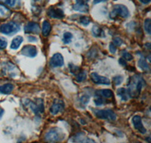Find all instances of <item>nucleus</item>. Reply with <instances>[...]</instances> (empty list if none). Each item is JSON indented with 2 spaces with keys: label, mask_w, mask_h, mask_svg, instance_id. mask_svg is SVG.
<instances>
[{
  "label": "nucleus",
  "mask_w": 151,
  "mask_h": 143,
  "mask_svg": "<svg viewBox=\"0 0 151 143\" xmlns=\"http://www.w3.org/2000/svg\"><path fill=\"white\" fill-rule=\"evenodd\" d=\"M64 136L61 129L57 127L52 128L45 134V140L48 142H58L64 139Z\"/></svg>",
  "instance_id": "1"
},
{
  "label": "nucleus",
  "mask_w": 151,
  "mask_h": 143,
  "mask_svg": "<svg viewBox=\"0 0 151 143\" xmlns=\"http://www.w3.org/2000/svg\"><path fill=\"white\" fill-rule=\"evenodd\" d=\"M116 17H121L122 18H127L129 17V11L126 6L123 5H116L110 13L111 18H116Z\"/></svg>",
  "instance_id": "2"
},
{
  "label": "nucleus",
  "mask_w": 151,
  "mask_h": 143,
  "mask_svg": "<svg viewBox=\"0 0 151 143\" xmlns=\"http://www.w3.org/2000/svg\"><path fill=\"white\" fill-rule=\"evenodd\" d=\"M20 26L15 22H9L0 26V32L5 35L15 34L17 31L20 30Z\"/></svg>",
  "instance_id": "3"
},
{
  "label": "nucleus",
  "mask_w": 151,
  "mask_h": 143,
  "mask_svg": "<svg viewBox=\"0 0 151 143\" xmlns=\"http://www.w3.org/2000/svg\"><path fill=\"white\" fill-rule=\"evenodd\" d=\"M95 115L100 119L107 120V121H113L116 119V115L115 112L111 109H101L98 110L95 112Z\"/></svg>",
  "instance_id": "4"
},
{
  "label": "nucleus",
  "mask_w": 151,
  "mask_h": 143,
  "mask_svg": "<svg viewBox=\"0 0 151 143\" xmlns=\"http://www.w3.org/2000/svg\"><path fill=\"white\" fill-rule=\"evenodd\" d=\"M133 79L132 81V84L129 85V89L128 90L129 93V95H130V97H132V94H133V96L135 95V94H137V95L140 94L141 92V89H142L143 86L144 84V82L143 81V79Z\"/></svg>",
  "instance_id": "5"
},
{
  "label": "nucleus",
  "mask_w": 151,
  "mask_h": 143,
  "mask_svg": "<svg viewBox=\"0 0 151 143\" xmlns=\"http://www.w3.org/2000/svg\"><path fill=\"white\" fill-rule=\"evenodd\" d=\"M29 106L31 110L36 114L44 112V105H43V100L42 99H37L36 102L29 101Z\"/></svg>",
  "instance_id": "6"
},
{
  "label": "nucleus",
  "mask_w": 151,
  "mask_h": 143,
  "mask_svg": "<svg viewBox=\"0 0 151 143\" xmlns=\"http://www.w3.org/2000/svg\"><path fill=\"white\" fill-rule=\"evenodd\" d=\"M21 54L25 56L33 58L37 55V49L34 45L28 44V45H25L24 47H23L21 51Z\"/></svg>",
  "instance_id": "7"
},
{
  "label": "nucleus",
  "mask_w": 151,
  "mask_h": 143,
  "mask_svg": "<svg viewBox=\"0 0 151 143\" xmlns=\"http://www.w3.org/2000/svg\"><path fill=\"white\" fill-rule=\"evenodd\" d=\"M64 63V57L59 53L55 54L50 60V65H51V66L54 67V68L63 66Z\"/></svg>",
  "instance_id": "8"
},
{
  "label": "nucleus",
  "mask_w": 151,
  "mask_h": 143,
  "mask_svg": "<svg viewBox=\"0 0 151 143\" xmlns=\"http://www.w3.org/2000/svg\"><path fill=\"white\" fill-rule=\"evenodd\" d=\"M91 81L94 84H104V85H109L110 84V81L107 78L104 76L98 75L96 72H92L91 74Z\"/></svg>",
  "instance_id": "9"
},
{
  "label": "nucleus",
  "mask_w": 151,
  "mask_h": 143,
  "mask_svg": "<svg viewBox=\"0 0 151 143\" xmlns=\"http://www.w3.org/2000/svg\"><path fill=\"white\" fill-rule=\"evenodd\" d=\"M64 109V102L60 99H55L52 106L50 108V112L52 113L53 115H56L59 112H63Z\"/></svg>",
  "instance_id": "10"
},
{
  "label": "nucleus",
  "mask_w": 151,
  "mask_h": 143,
  "mask_svg": "<svg viewBox=\"0 0 151 143\" xmlns=\"http://www.w3.org/2000/svg\"><path fill=\"white\" fill-rule=\"evenodd\" d=\"M132 124L134 125V128H135L137 130L140 132L142 134H144V133H146L147 129H145V127L143 125L142 123V120H141V116L139 115H135L132 118Z\"/></svg>",
  "instance_id": "11"
},
{
  "label": "nucleus",
  "mask_w": 151,
  "mask_h": 143,
  "mask_svg": "<svg viewBox=\"0 0 151 143\" xmlns=\"http://www.w3.org/2000/svg\"><path fill=\"white\" fill-rule=\"evenodd\" d=\"M25 33H34L39 34L40 32V27L39 24L34 22H29L24 26Z\"/></svg>",
  "instance_id": "12"
},
{
  "label": "nucleus",
  "mask_w": 151,
  "mask_h": 143,
  "mask_svg": "<svg viewBox=\"0 0 151 143\" xmlns=\"http://www.w3.org/2000/svg\"><path fill=\"white\" fill-rule=\"evenodd\" d=\"M87 0H76V4L74 5L73 9L81 12H86L88 11V5Z\"/></svg>",
  "instance_id": "13"
},
{
  "label": "nucleus",
  "mask_w": 151,
  "mask_h": 143,
  "mask_svg": "<svg viewBox=\"0 0 151 143\" xmlns=\"http://www.w3.org/2000/svg\"><path fill=\"white\" fill-rule=\"evenodd\" d=\"M48 15L50 17L55 19H61L64 17V11L60 9H53L51 8L48 11Z\"/></svg>",
  "instance_id": "14"
},
{
  "label": "nucleus",
  "mask_w": 151,
  "mask_h": 143,
  "mask_svg": "<svg viewBox=\"0 0 151 143\" xmlns=\"http://www.w3.org/2000/svg\"><path fill=\"white\" fill-rule=\"evenodd\" d=\"M14 90V85L12 84H5L3 85L0 86V94H9Z\"/></svg>",
  "instance_id": "15"
},
{
  "label": "nucleus",
  "mask_w": 151,
  "mask_h": 143,
  "mask_svg": "<svg viewBox=\"0 0 151 143\" xmlns=\"http://www.w3.org/2000/svg\"><path fill=\"white\" fill-rule=\"evenodd\" d=\"M117 95L120 97L121 99L123 101H127L130 97L129 93L127 89L125 88H119L117 90Z\"/></svg>",
  "instance_id": "16"
},
{
  "label": "nucleus",
  "mask_w": 151,
  "mask_h": 143,
  "mask_svg": "<svg viewBox=\"0 0 151 143\" xmlns=\"http://www.w3.org/2000/svg\"><path fill=\"white\" fill-rule=\"evenodd\" d=\"M96 94L100 97H102L104 98H106V99H109V98H111L113 97V94L112 92V90H109V89H103V90H98L96 92Z\"/></svg>",
  "instance_id": "17"
},
{
  "label": "nucleus",
  "mask_w": 151,
  "mask_h": 143,
  "mask_svg": "<svg viewBox=\"0 0 151 143\" xmlns=\"http://www.w3.org/2000/svg\"><path fill=\"white\" fill-rule=\"evenodd\" d=\"M52 30V26L48 21H45L42 24V33L45 37L48 36L50 34V32Z\"/></svg>",
  "instance_id": "18"
},
{
  "label": "nucleus",
  "mask_w": 151,
  "mask_h": 143,
  "mask_svg": "<svg viewBox=\"0 0 151 143\" xmlns=\"http://www.w3.org/2000/svg\"><path fill=\"white\" fill-rule=\"evenodd\" d=\"M24 41V39H23L22 36H17L12 40V44H11V48L13 50H16L21 46V43Z\"/></svg>",
  "instance_id": "19"
},
{
  "label": "nucleus",
  "mask_w": 151,
  "mask_h": 143,
  "mask_svg": "<svg viewBox=\"0 0 151 143\" xmlns=\"http://www.w3.org/2000/svg\"><path fill=\"white\" fill-rule=\"evenodd\" d=\"M11 15V11L4 5H0V19L8 18Z\"/></svg>",
  "instance_id": "20"
},
{
  "label": "nucleus",
  "mask_w": 151,
  "mask_h": 143,
  "mask_svg": "<svg viewBox=\"0 0 151 143\" xmlns=\"http://www.w3.org/2000/svg\"><path fill=\"white\" fill-rule=\"evenodd\" d=\"M91 32H92L93 36H95V37L101 38L105 36L104 31L102 30V29H101L98 26H94L92 27V29H91Z\"/></svg>",
  "instance_id": "21"
},
{
  "label": "nucleus",
  "mask_w": 151,
  "mask_h": 143,
  "mask_svg": "<svg viewBox=\"0 0 151 143\" xmlns=\"http://www.w3.org/2000/svg\"><path fill=\"white\" fill-rule=\"evenodd\" d=\"M138 66H139V67L141 69L145 72L149 71L150 70L149 65L147 64V63L146 60H144V58H141V60H139V62H138Z\"/></svg>",
  "instance_id": "22"
},
{
  "label": "nucleus",
  "mask_w": 151,
  "mask_h": 143,
  "mask_svg": "<svg viewBox=\"0 0 151 143\" xmlns=\"http://www.w3.org/2000/svg\"><path fill=\"white\" fill-rule=\"evenodd\" d=\"M86 76H87V75H86V72L80 70V71H79L77 72V75L76 76V79L77 82H82L84 80H86Z\"/></svg>",
  "instance_id": "23"
},
{
  "label": "nucleus",
  "mask_w": 151,
  "mask_h": 143,
  "mask_svg": "<svg viewBox=\"0 0 151 143\" xmlns=\"http://www.w3.org/2000/svg\"><path fill=\"white\" fill-rule=\"evenodd\" d=\"M0 2L5 4L6 5L9 6V7L13 8L17 5V2H18V0H0Z\"/></svg>",
  "instance_id": "24"
},
{
  "label": "nucleus",
  "mask_w": 151,
  "mask_h": 143,
  "mask_svg": "<svg viewBox=\"0 0 151 143\" xmlns=\"http://www.w3.org/2000/svg\"><path fill=\"white\" fill-rule=\"evenodd\" d=\"M73 39V35L70 32H67L64 34L63 36V41H64L65 44H69V43L71 42V40Z\"/></svg>",
  "instance_id": "25"
},
{
  "label": "nucleus",
  "mask_w": 151,
  "mask_h": 143,
  "mask_svg": "<svg viewBox=\"0 0 151 143\" xmlns=\"http://www.w3.org/2000/svg\"><path fill=\"white\" fill-rule=\"evenodd\" d=\"M144 29L147 32V33L150 34L151 33V21L150 19L147 18L144 21Z\"/></svg>",
  "instance_id": "26"
},
{
  "label": "nucleus",
  "mask_w": 151,
  "mask_h": 143,
  "mask_svg": "<svg viewBox=\"0 0 151 143\" xmlns=\"http://www.w3.org/2000/svg\"><path fill=\"white\" fill-rule=\"evenodd\" d=\"M105 102H106V100H105L104 98H103L102 97H100V96H98L96 99H94V103H95V105L98 106H102V105H103V104H104Z\"/></svg>",
  "instance_id": "27"
},
{
  "label": "nucleus",
  "mask_w": 151,
  "mask_h": 143,
  "mask_svg": "<svg viewBox=\"0 0 151 143\" xmlns=\"http://www.w3.org/2000/svg\"><path fill=\"white\" fill-rule=\"evenodd\" d=\"M122 81H123V77L121 76V75H117V76H115L113 78V83L116 86L119 85L122 82Z\"/></svg>",
  "instance_id": "28"
},
{
  "label": "nucleus",
  "mask_w": 151,
  "mask_h": 143,
  "mask_svg": "<svg viewBox=\"0 0 151 143\" xmlns=\"http://www.w3.org/2000/svg\"><path fill=\"white\" fill-rule=\"evenodd\" d=\"M122 56H123V59H125V60H127V61L133 60V56H132V55H131V54H129L127 51H122Z\"/></svg>",
  "instance_id": "29"
},
{
  "label": "nucleus",
  "mask_w": 151,
  "mask_h": 143,
  "mask_svg": "<svg viewBox=\"0 0 151 143\" xmlns=\"http://www.w3.org/2000/svg\"><path fill=\"white\" fill-rule=\"evenodd\" d=\"M80 23L84 26H88L90 24V19L86 16H83L80 17Z\"/></svg>",
  "instance_id": "30"
},
{
  "label": "nucleus",
  "mask_w": 151,
  "mask_h": 143,
  "mask_svg": "<svg viewBox=\"0 0 151 143\" xmlns=\"http://www.w3.org/2000/svg\"><path fill=\"white\" fill-rule=\"evenodd\" d=\"M7 40L5 38L0 37V49H5L7 47Z\"/></svg>",
  "instance_id": "31"
},
{
  "label": "nucleus",
  "mask_w": 151,
  "mask_h": 143,
  "mask_svg": "<svg viewBox=\"0 0 151 143\" xmlns=\"http://www.w3.org/2000/svg\"><path fill=\"white\" fill-rule=\"evenodd\" d=\"M113 44L115 45V46H121L122 44V40L119 37H116L113 39Z\"/></svg>",
  "instance_id": "32"
},
{
  "label": "nucleus",
  "mask_w": 151,
  "mask_h": 143,
  "mask_svg": "<svg viewBox=\"0 0 151 143\" xmlns=\"http://www.w3.org/2000/svg\"><path fill=\"white\" fill-rule=\"evenodd\" d=\"M80 100L81 102H82V103L85 104V105H86V104L88 102V101H89V97L88 96H83V97H82L80 98Z\"/></svg>",
  "instance_id": "33"
},
{
  "label": "nucleus",
  "mask_w": 151,
  "mask_h": 143,
  "mask_svg": "<svg viewBox=\"0 0 151 143\" xmlns=\"http://www.w3.org/2000/svg\"><path fill=\"white\" fill-rule=\"evenodd\" d=\"M109 49H110V51L111 52L112 54H115L116 51V46L113 43L110 44V46H109Z\"/></svg>",
  "instance_id": "34"
},
{
  "label": "nucleus",
  "mask_w": 151,
  "mask_h": 143,
  "mask_svg": "<svg viewBox=\"0 0 151 143\" xmlns=\"http://www.w3.org/2000/svg\"><path fill=\"white\" fill-rule=\"evenodd\" d=\"M119 63L120 65H122V66H127V63H126L125 60L123 59V58H120L119 60Z\"/></svg>",
  "instance_id": "35"
},
{
  "label": "nucleus",
  "mask_w": 151,
  "mask_h": 143,
  "mask_svg": "<svg viewBox=\"0 0 151 143\" xmlns=\"http://www.w3.org/2000/svg\"><path fill=\"white\" fill-rule=\"evenodd\" d=\"M151 0H140V2H141V3L143 4H145V5H147V4H149Z\"/></svg>",
  "instance_id": "36"
},
{
  "label": "nucleus",
  "mask_w": 151,
  "mask_h": 143,
  "mask_svg": "<svg viewBox=\"0 0 151 143\" xmlns=\"http://www.w3.org/2000/svg\"><path fill=\"white\" fill-rule=\"evenodd\" d=\"M28 40H29V41H37V39H36L35 37H33V36H29V37H28Z\"/></svg>",
  "instance_id": "37"
},
{
  "label": "nucleus",
  "mask_w": 151,
  "mask_h": 143,
  "mask_svg": "<svg viewBox=\"0 0 151 143\" xmlns=\"http://www.w3.org/2000/svg\"><path fill=\"white\" fill-rule=\"evenodd\" d=\"M107 0H94V4H98L102 2H106Z\"/></svg>",
  "instance_id": "38"
},
{
  "label": "nucleus",
  "mask_w": 151,
  "mask_h": 143,
  "mask_svg": "<svg viewBox=\"0 0 151 143\" xmlns=\"http://www.w3.org/2000/svg\"><path fill=\"white\" fill-rule=\"evenodd\" d=\"M3 114H4V110L2 109H1V108H0V119L2 118Z\"/></svg>",
  "instance_id": "39"
}]
</instances>
